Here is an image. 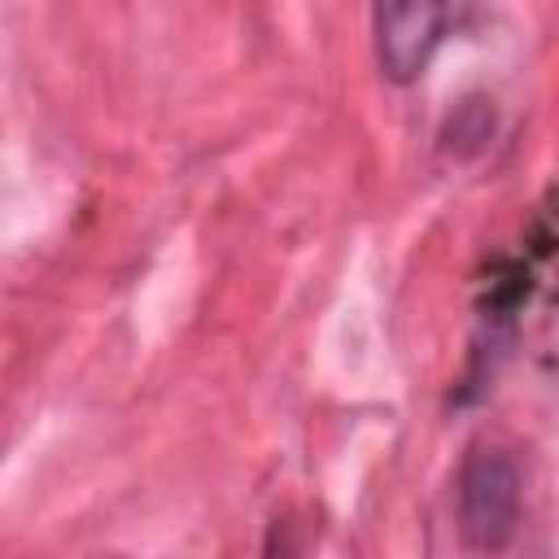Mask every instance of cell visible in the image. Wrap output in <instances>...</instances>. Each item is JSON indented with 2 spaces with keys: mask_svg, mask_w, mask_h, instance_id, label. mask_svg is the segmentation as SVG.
<instances>
[{
  "mask_svg": "<svg viewBox=\"0 0 559 559\" xmlns=\"http://www.w3.org/2000/svg\"><path fill=\"white\" fill-rule=\"evenodd\" d=\"M459 524L472 550H502L520 524V467L502 450L476 445L459 472Z\"/></svg>",
  "mask_w": 559,
  "mask_h": 559,
  "instance_id": "2",
  "label": "cell"
},
{
  "mask_svg": "<svg viewBox=\"0 0 559 559\" xmlns=\"http://www.w3.org/2000/svg\"><path fill=\"white\" fill-rule=\"evenodd\" d=\"M472 0H376L371 31L380 70L393 83H415L437 48L459 31Z\"/></svg>",
  "mask_w": 559,
  "mask_h": 559,
  "instance_id": "1",
  "label": "cell"
}]
</instances>
